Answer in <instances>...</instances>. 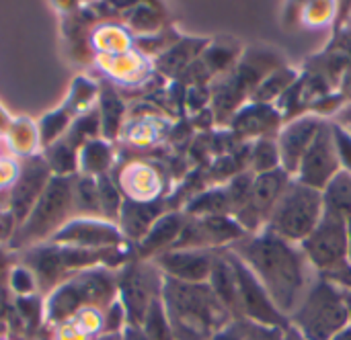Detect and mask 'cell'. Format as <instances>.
Listing matches in <instances>:
<instances>
[{
    "instance_id": "6da1fadb",
    "label": "cell",
    "mask_w": 351,
    "mask_h": 340,
    "mask_svg": "<svg viewBox=\"0 0 351 340\" xmlns=\"http://www.w3.org/2000/svg\"><path fill=\"white\" fill-rule=\"evenodd\" d=\"M232 252L249 267L288 320L319 277L298 244L286 242L267 230L241 238Z\"/></svg>"
},
{
    "instance_id": "7a4b0ae2",
    "label": "cell",
    "mask_w": 351,
    "mask_h": 340,
    "mask_svg": "<svg viewBox=\"0 0 351 340\" xmlns=\"http://www.w3.org/2000/svg\"><path fill=\"white\" fill-rule=\"evenodd\" d=\"M160 300L175 340H210L234 320L208 283L162 277Z\"/></svg>"
},
{
    "instance_id": "3957f363",
    "label": "cell",
    "mask_w": 351,
    "mask_h": 340,
    "mask_svg": "<svg viewBox=\"0 0 351 340\" xmlns=\"http://www.w3.org/2000/svg\"><path fill=\"white\" fill-rule=\"evenodd\" d=\"M290 324L306 340H331L350 326L343 291L325 277H317L290 316Z\"/></svg>"
},
{
    "instance_id": "277c9868",
    "label": "cell",
    "mask_w": 351,
    "mask_h": 340,
    "mask_svg": "<svg viewBox=\"0 0 351 340\" xmlns=\"http://www.w3.org/2000/svg\"><path fill=\"white\" fill-rule=\"evenodd\" d=\"M323 215V191L311 189L298 181H290L278 205L274 207L265 230L286 242L300 246L319 226Z\"/></svg>"
},
{
    "instance_id": "5b68a950",
    "label": "cell",
    "mask_w": 351,
    "mask_h": 340,
    "mask_svg": "<svg viewBox=\"0 0 351 340\" xmlns=\"http://www.w3.org/2000/svg\"><path fill=\"white\" fill-rule=\"evenodd\" d=\"M117 293V279L107 269H86L74 279L58 285L47 302V316L51 322H62L76 310L86 306H111Z\"/></svg>"
},
{
    "instance_id": "8992f818",
    "label": "cell",
    "mask_w": 351,
    "mask_h": 340,
    "mask_svg": "<svg viewBox=\"0 0 351 340\" xmlns=\"http://www.w3.org/2000/svg\"><path fill=\"white\" fill-rule=\"evenodd\" d=\"M74 207V185L70 179L58 176L51 179L37 199L35 207L27 220L16 228L12 244L29 246L37 240H43L49 234H58L68 220V213Z\"/></svg>"
},
{
    "instance_id": "52a82bcc",
    "label": "cell",
    "mask_w": 351,
    "mask_h": 340,
    "mask_svg": "<svg viewBox=\"0 0 351 340\" xmlns=\"http://www.w3.org/2000/svg\"><path fill=\"white\" fill-rule=\"evenodd\" d=\"M306 261L317 275L327 277L350 263V232L348 220L325 211L313 234L300 244Z\"/></svg>"
},
{
    "instance_id": "ba28073f",
    "label": "cell",
    "mask_w": 351,
    "mask_h": 340,
    "mask_svg": "<svg viewBox=\"0 0 351 340\" xmlns=\"http://www.w3.org/2000/svg\"><path fill=\"white\" fill-rule=\"evenodd\" d=\"M162 271L156 263H132L117 277L119 302L128 316V326L140 328L148 308L160 298L162 291Z\"/></svg>"
},
{
    "instance_id": "9c48e42d",
    "label": "cell",
    "mask_w": 351,
    "mask_h": 340,
    "mask_svg": "<svg viewBox=\"0 0 351 340\" xmlns=\"http://www.w3.org/2000/svg\"><path fill=\"white\" fill-rule=\"evenodd\" d=\"M339 172H341V162L333 135V123L323 121L321 129L317 131L313 144L308 146L296 170V181L311 189L323 191Z\"/></svg>"
},
{
    "instance_id": "30bf717a",
    "label": "cell",
    "mask_w": 351,
    "mask_h": 340,
    "mask_svg": "<svg viewBox=\"0 0 351 340\" xmlns=\"http://www.w3.org/2000/svg\"><path fill=\"white\" fill-rule=\"evenodd\" d=\"M237 267V289H239V320L259 322L267 326H290V320L276 308L263 285L249 271V267L232 252Z\"/></svg>"
},
{
    "instance_id": "8fae6325",
    "label": "cell",
    "mask_w": 351,
    "mask_h": 340,
    "mask_svg": "<svg viewBox=\"0 0 351 340\" xmlns=\"http://www.w3.org/2000/svg\"><path fill=\"white\" fill-rule=\"evenodd\" d=\"M290 183V174L280 170L265 172V174H255L253 187L249 201L237 211V222L243 230H259L261 224L267 226V220L278 205L282 193L286 191Z\"/></svg>"
},
{
    "instance_id": "7c38bea8",
    "label": "cell",
    "mask_w": 351,
    "mask_h": 340,
    "mask_svg": "<svg viewBox=\"0 0 351 340\" xmlns=\"http://www.w3.org/2000/svg\"><path fill=\"white\" fill-rule=\"evenodd\" d=\"M214 252L202 248H171L158 254L156 267L165 277L185 283H208Z\"/></svg>"
},
{
    "instance_id": "4fadbf2b",
    "label": "cell",
    "mask_w": 351,
    "mask_h": 340,
    "mask_svg": "<svg viewBox=\"0 0 351 340\" xmlns=\"http://www.w3.org/2000/svg\"><path fill=\"white\" fill-rule=\"evenodd\" d=\"M323 121L315 117H300L292 121L280 135L278 140V150H280V162L282 170L288 174H296L308 146L313 144L317 131L321 129Z\"/></svg>"
},
{
    "instance_id": "5bb4252c",
    "label": "cell",
    "mask_w": 351,
    "mask_h": 340,
    "mask_svg": "<svg viewBox=\"0 0 351 340\" xmlns=\"http://www.w3.org/2000/svg\"><path fill=\"white\" fill-rule=\"evenodd\" d=\"M49 183V166L43 160H31L23 168L14 189H12V220L19 226L27 220L31 209L35 207L37 199L45 191Z\"/></svg>"
},
{
    "instance_id": "9a60e30c",
    "label": "cell",
    "mask_w": 351,
    "mask_h": 340,
    "mask_svg": "<svg viewBox=\"0 0 351 340\" xmlns=\"http://www.w3.org/2000/svg\"><path fill=\"white\" fill-rule=\"evenodd\" d=\"M53 240L76 248H113L119 242V232L107 222L74 220L53 234Z\"/></svg>"
},
{
    "instance_id": "2e32d148",
    "label": "cell",
    "mask_w": 351,
    "mask_h": 340,
    "mask_svg": "<svg viewBox=\"0 0 351 340\" xmlns=\"http://www.w3.org/2000/svg\"><path fill=\"white\" fill-rule=\"evenodd\" d=\"M23 263L33 273L35 283L43 291H53L58 287L60 279L68 273V269L62 261V250L56 246L29 248L27 254L23 257Z\"/></svg>"
},
{
    "instance_id": "e0dca14e",
    "label": "cell",
    "mask_w": 351,
    "mask_h": 340,
    "mask_svg": "<svg viewBox=\"0 0 351 340\" xmlns=\"http://www.w3.org/2000/svg\"><path fill=\"white\" fill-rule=\"evenodd\" d=\"M208 285L220 298V302L230 310L234 320H239V289H237V267L232 252L214 254Z\"/></svg>"
},
{
    "instance_id": "ac0fdd59",
    "label": "cell",
    "mask_w": 351,
    "mask_h": 340,
    "mask_svg": "<svg viewBox=\"0 0 351 340\" xmlns=\"http://www.w3.org/2000/svg\"><path fill=\"white\" fill-rule=\"evenodd\" d=\"M181 230H183V222H181L179 215L173 213V215L160 218V220L154 222L152 228L148 230V234H146V238H144V242H142V246H140L142 254L148 257V254H154V252L165 250L167 246L173 248V244L177 242V238H179V234H181Z\"/></svg>"
},
{
    "instance_id": "d6986e66",
    "label": "cell",
    "mask_w": 351,
    "mask_h": 340,
    "mask_svg": "<svg viewBox=\"0 0 351 340\" xmlns=\"http://www.w3.org/2000/svg\"><path fill=\"white\" fill-rule=\"evenodd\" d=\"M325 211L339 218H351V172L341 170L325 189H323Z\"/></svg>"
},
{
    "instance_id": "ffe728a7",
    "label": "cell",
    "mask_w": 351,
    "mask_h": 340,
    "mask_svg": "<svg viewBox=\"0 0 351 340\" xmlns=\"http://www.w3.org/2000/svg\"><path fill=\"white\" fill-rule=\"evenodd\" d=\"M140 330L144 332V337L148 340H175L160 298L148 308V312L140 324Z\"/></svg>"
},
{
    "instance_id": "44dd1931",
    "label": "cell",
    "mask_w": 351,
    "mask_h": 340,
    "mask_svg": "<svg viewBox=\"0 0 351 340\" xmlns=\"http://www.w3.org/2000/svg\"><path fill=\"white\" fill-rule=\"evenodd\" d=\"M251 164H253L255 174H265V172L280 170L282 162H280V150H278V144H274V142H269V140L259 142V144L255 146V150H253Z\"/></svg>"
},
{
    "instance_id": "7402d4cb",
    "label": "cell",
    "mask_w": 351,
    "mask_h": 340,
    "mask_svg": "<svg viewBox=\"0 0 351 340\" xmlns=\"http://www.w3.org/2000/svg\"><path fill=\"white\" fill-rule=\"evenodd\" d=\"M121 215H123V226H125L128 234H132V236H142V234H146L148 228H152L150 224H152L154 211L148 205H140V203L125 205Z\"/></svg>"
},
{
    "instance_id": "603a6c76",
    "label": "cell",
    "mask_w": 351,
    "mask_h": 340,
    "mask_svg": "<svg viewBox=\"0 0 351 340\" xmlns=\"http://www.w3.org/2000/svg\"><path fill=\"white\" fill-rule=\"evenodd\" d=\"M74 203H78V209L84 211V213H99L101 205H99L97 183L90 181V179L78 181V185L74 189Z\"/></svg>"
},
{
    "instance_id": "cb8c5ba5",
    "label": "cell",
    "mask_w": 351,
    "mask_h": 340,
    "mask_svg": "<svg viewBox=\"0 0 351 340\" xmlns=\"http://www.w3.org/2000/svg\"><path fill=\"white\" fill-rule=\"evenodd\" d=\"M271 121H276V117L269 113V111H265L263 107H253V109H249V111H245L243 115H241V119L239 121H234V127H239V129H243V131H253V133H257V131H261V129H267V127H271Z\"/></svg>"
},
{
    "instance_id": "d4e9b609",
    "label": "cell",
    "mask_w": 351,
    "mask_h": 340,
    "mask_svg": "<svg viewBox=\"0 0 351 340\" xmlns=\"http://www.w3.org/2000/svg\"><path fill=\"white\" fill-rule=\"evenodd\" d=\"M288 328V326H286ZM284 328L241 320V340H282Z\"/></svg>"
},
{
    "instance_id": "484cf974",
    "label": "cell",
    "mask_w": 351,
    "mask_h": 340,
    "mask_svg": "<svg viewBox=\"0 0 351 340\" xmlns=\"http://www.w3.org/2000/svg\"><path fill=\"white\" fill-rule=\"evenodd\" d=\"M47 166L53 168L56 172L64 174L70 172L74 168V152L68 144H53L49 148V156H47Z\"/></svg>"
},
{
    "instance_id": "4316f807",
    "label": "cell",
    "mask_w": 351,
    "mask_h": 340,
    "mask_svg": "<svg viewBox=\"0 0 351 340\" xmlns=\"http://www.w3.org/2000/svg\"><path fill=\"white\" fill-rule=\"evenodd\" d=\"M97 191H99V205H101V211L107 215V218H113L117 211H119V197H117V191L113 187V183L109 179H99L97 183Z\"/></svg>"
},
{
    "instance_id": "83f0119b",
    "label": "cell",
    "mask_w": 351,
    "mask_h": 340,
    "mask_svg": "<svg viewBox=\"0 0 351 340\" xmlns=\"http://www.w3.org/2000/svg\"><path fill=\"white\" fill-rule=\"evenodd\" d=\"M119 115H121V103L117 101V96L105 94L103 96V127H105V133L109 138L117 131Z\"/></svg>"
},
{
    "instance_id": "f1b7e54d",
    "label": "cell",
    "mask_w": 351,
    "mask_h": 340,
    "mask_svg": "<svg viewBox=\"0 0 351 340\" xmlns=\"http://www.w3.org/2000/svg\"><path fill=\"white\" fill-rule=\"evenodd\" d=\"M333 135H335V144H337L339 162L343 166L341 170L351 172V133L337 123V125H333Z\"/></svg>"
},
{
    "instance_id": "f546056e",
    "label": "cell",
    "mask_w": 351,
    "mask_h": 340,
    "mask_svg": "<svg viewBox=\"0 0 351 340\" xmlns=\"http://www.w3.org/2000/svg\"><path fill=\"white\" fill-rule=\"evenodd\" d=\"M292 80H294L292 72H278V74H274V76L259 88L257 99H271V96L280 94L282 90L288 88V84H290Z\"/></svg>"
},
{
    "instance_id": "4dcf8cb0",
    "label": "cell",
    "mask_w": 351,
    "mask_h": 340,
    "mask_svg": "<svg viewBox=\"0 0 351 340\" xmlns=\"http://www.w3.org/2000/svg\"><path fill=\"white\" fill-rule=\"evenodd\" d=\"M66 121H68L66 113H53V115L45 117L41 121V138H43V142L53 144V140L66 129Z\"/></svg>"
},
{
    "instance_id": "1f68e13d",
    "label": "cell",
    "mask_w": 351,
    "mask_h": 340,
    "mask_svg": "<svg viewBox=\"0 0 351 340\" xmlns=\"http://www.w3.org/2000/svg\"><path fill=\"white\" fill-rule=\"evenodd\" d=\"M109 162V152L103 144L95 142V144H88L86 150H84V164L86 168L90 170H103Z\"/></svg>"
},
{
    "instance_id": "d6a6232c",
    "label": "cell",
    "mask_w": 351,
    "mask_h": 340,
    "mask_svg": "<svg viewBox=\"0 0 351 340\" xmlns=\"http://www.w3.org/2000/svg\"><path fill=\"white\" fill-rule=\"evenodd\" d=\"M10 285L19 296H27L35 289V277L27 267H19L10 273Z\"/></svg>"
},
{
    "instance_id": "836d02e7",
    "label": "cell",
    "mask_w": 351,
    "mask_h": 340,
    "mask_svg": "<svg viewBox=\"0 0 351 340\" xmlns=\"http://www.w3.org/2000/svg\"><path fill=\"white\" fill-rule=\"evenodd\" d=\"M210 340H241V320H232L228 326H224Z\"/></svg>"
},
{
    "instance_id": "e575fe53",
    "label": "cell",
    "mask_w": 351,
    "mask_h": 340,
    "mask_svg": "<svg viewBox=\"0 0 351 340\" xmlns=\"http://www.w3.org/2000/svg\"><path fill=\"white\" fill-rule=\"evenodd\" d=\"M6 279H10V261L8 254L0 248V287L6 283Z\"/></svg>"
},
{
    "instance_id": "d590c367",
    "label": "cell",
    "mask_w": 351,
    "mask_h": 340,
    "mask_svg": "<svg viewBox=\"0 0 351 340\" xmlns=\"http://www.w3.org/2000/svg\"><path fill=\"white\" fill-rule=\"evenodd\" d=\"M121 340H148L144 337V332L140 330V328H136V326H128V328H123V332H121Z\"/></svg>"
},
{
    "instance_id": "8d00e7d4",
    "label": "cell",
    "mask_w": 351,
    "mask_h": 340,
    "mask_svg": "<svg viewBox=\"0 0 351 340\" xmlns=\"http://www.w3.org/2000/svg\"><path fill=\"white\" fill-rule=\"evenodd\" d=\"M282 340H306V339H304V337H302V335H300V332L290 324L288 328H284V339Z\"/></svg>"
},
{
    "instance_id": "74e56055",
    "label": "cell",
    "mask_w": 351,
    "mask_h": 340,
    "mask_svg": "<svg viewBox=\"0 0 351 340\" xmlns=\"http://www.w3.org/2000/svg\"><path fill=\"white\" fill-rule=\"evenodd\" d=\"M339 125H341L343 129H348L351 133V109H348V111L341 115V123H339Z\"/></svg>"
},
{
    "instance_id": "f35d334b",
    "label": "cell",
    "mask_w": 351,
    "mask_h": 340,
    "mask_svg": "<svg viewBox=\"0 0 351 340\" xmlns=\"http://www.w3.org/2000/svg\"><path fill=\"white\" fill-rule=\"evenodd\" d=\"M343 291V302H346V310H348V318L351 324V289H341Z\"/></svg>"
},
{
    "instance_id": "ab89813d",
    "label": "cell",
    "mask_w": 351,
    "mask_h": 340,
    "mask_svg": "<svg viewBox=\"0 0 351 340\" xmlns=\"http://www.w3.org/2000/svg\"><path fill=\"white\" fill-rule=\"evenodd\" d=\"M331 340H351V324L348 326V328H343L339 335H335Z\"/></svg>"
},
{
    "instance_id": "60d3db41",
    "label": "cell",
    "mask_w": 351,
    "mask_h": 340,
    "mask_svg": "<svg viewBox=\"0 0 351 340\" xmlns=\"http://www.w3.org/2000/svg\"><path fill=\"white\" fill-rule=\"evenodd\" d=\"M95 340H121V332H111V335H101V337H97Z\"/></svg>"
},
{
    "instance_id": "b9f144b4",
    "label": "cell",
    "mask_w": 351,
    "mask_h": 340,
    "mask_svg": "<svg viewBox=\"0 0 351 340\" xmlns=\"http://www.w3.org/2000/svg\"><path fill=\"white\" fill-rule=\"evenodd\" d=\"M348 232H350V265H351V218L348 220Z\"/></svg>"
}]
</instances>
